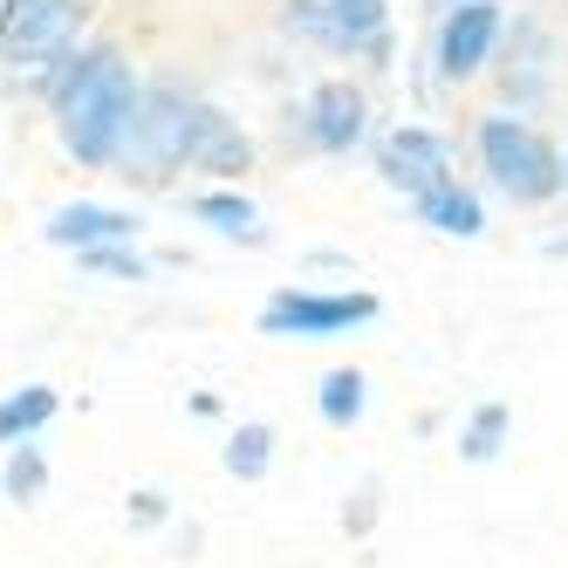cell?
Segmentation results:
<instances>
[{
    "label": "cell",
    "instance_id": "cell-21",
    "mask_svg": "<svg viewBox=\"0 0 568 568\" xmlns=\"http://www.w3.org/2000/svg\"><path fill=\"white\" fill-rule=\"evenodd\" d=\"M343 527H349V535H371V527H377V479L356 486V500L343 507Z\"/></svg>",
    "mask_w": 568,
    "mask_h": 568
},
{
    "label": "cell",
    "instance_id": "cell-10",
    "mask_svg": "<svg viewBox=\"0 0 568 568\" xmlns=\"http://www.w3.org/2000/svg\"><path fill=\"white\" fill-rule=\"evenodd\" d=\"M295 116H302L308 151H329V158L336 151H356L363 138H371V97L349 90V83H315Z\"/></svg>",
    "mask_w": 568,
    "mask_h": 568
},
{
    "label": "cell",
    "instance_id": "cell-18",
    "mask_svg": "<svg viewBox=\"0 0 568 568\" xmlns=\"http://www.w3.org/2000/svg\"><path fill=\"white\" fill-rule=\"evenodd\" d=\"M500 438H507V404H479V412L466 418V432H459V459L466 466L500 459Z\"/></svg>",
    "mask_w": 568,
    "mask_h": 568
},
{
    "label": "cell",
    "instance_id": "cell-23",
    "mask_svg": "<svg viewBox=\"0 0 568 568\" xmlns=\"http://www.w3.org/2000/svg\"><path fill=\"white\" fill-rule=\"evenodd\" d=\"M561 192H568V151H561Z\"/></svg>",
    "mask_w": 568,
    "mask_h": 568
},
{
    "label": "cell",
    "instance_id": "cell-16",
    "mask_svg": "<svg viewBox=\"0 0 568 568\" xmlns=\"http://www.w3.org/2000/svg\"><path fill=\"white\" fill-rule=\"evenodd\" d=\"M363 404H371V384H363V371H329V377H322V390H315L322 425H336V432H349V425L363 418Z\"/></svg>",
    "mask_w": 568,
    "mask_h": 568
},
{
    "label": "cell",
    "instance_id": "cell-8",
    "mask_svg": "<svg viewBox=\"0 0 568 568\" xmlns=\"http://www.w3.org/2000/svg\"><path fill=\"white\" fill-rule=\"evenodd\" d=\"M377 179L404 199H425L438 185H453V144L425 124H397L384 144H377Z\"/></svg>",
    "mask_w": 568,
    "mask_h": 568
},
{
    "label": "cell",
    "instance_id": "cell-4",
    "mask_svg": "<svg viewBox=\"0 0 568 568\" xmlns=\"http://www.w3.org/2000/svg\"><path fill=\"white\" fill-rule=\"evenodd\" d=\"M185 116L192 97L179 83H144L138 116L124 131V151H116V179H144V185H165L172 172H185Z\"/></svg>",
    "mask_w": 568,
    "mask_h": 568
},
{
    "label": "cell",
    "instance_id": "cell-7",
    "mask_svg": "<svg viewBox=\"0 0 568 568\" xmlns=\"http://www.w3.org/2000/svg\"><path fill=\"white\" fill-rule=\"evenodd\" d=\"M281 21H288L295 42H315L329 55H363L390 28V8L384 0H288Z\"/></svg>",
    "mask_w": 568,
    "mask_h": 568
},
{
    "label": "cell",
    "instance_id": "cell-19",
    "mask_svg": "<svg viewBox=\"0 0 568 568\" xmlns=\"http://www.w3.org/2000/svg\"><path fill=\"white\" fill-rule=\"evenodd\" d=\"M75 267H83V274H110V281H144V274H151L131 240H103V247H83V254H75Z\"/></svg>",
    "mask_w": 568,
    "mask_h": 568
},
{
    "label": "cell",
    "instance_id": "cell-20",
    "mask_svg": "<svg viewBox=\"0 0 568 568\" xmlns=\"http://www.w3.org/2000/svg\"><path fill=\"white\" fill-rule=\"evenodd\" d=\"M165 514H172V500L158 494V486H138V494L124 500V520H131V527H158Z\"/></svg>",
    "mask_w": 568,
    "mask_h": 568
},
{
    "label": "cell",
    "instance_id": "cell-15",
    "mask_svg": "<svg viewBox=\"0 0 568 568\" xmlns=\"http://www.w3.org/2000/svg\"><path fill=\"white\" fill-rule=\"evenodd\" d=\"M0 494H8L14 507H34V500L49 494V459H42V445H34V438L8 445V466H0Z\"/></svg>",
    "mask_w": 568,
    "mask_h": 568
},
{
    "label": "cell",
    "instance_id": "cell-6",
    "mask_svg": "<svg viewBox=\"0 0 568 568\" xmlns=\"http://www.w3.org/2000/svg\"><path fill=\"white\" fill-rule=\"evenodd\" d=\"M500 34H507V8H500V0H445L438 42H432L438 75H445V83H473V75L494 62Z\"/></svg>",
    "mask_w": 568,
    "mask_h": 568
},
{
    "label": "cell",
    "instance_id": "cell-2",
    "mask_svg": "<svg viewBox=\"0 0 568 568\" xmlns=\"http://www.w3.org/2000/svg\"><path fill=\"white\" fill-rule=\"evenodd\" d=\"M473 144H479L486 185H494L507 206H548V199H561V151L527 124V116H507V110L479 116Z\"/></svg>",
    "mask_w": 568,
    "mask_h": 568
},
{
    "label": "cell",
    "instance_id": "cell-9",
    "mask_svg": "<svg viewBox=\"0 0 568 568\" xmlns=\"http://www.w3.org/2000/svg\"><path fill=\"white\" fill-rule=\"evenodd\" d=\"M185 165L220 179V185H233L240 172H254V138L240 131V116H226L220 103H192V116H185Z\"/></svg>",
    "mask_w": 568,
    "mask_h": 568
},
{
    "label": "cell",
    "instance_id": "cell-17",
    "mask_svg": "<svg viewBox=\"0 0 568 568\" xmlns=\"http://www.w3.org/2000/svg\"><path fill=\"white\" fill-rule=\"evenodd\" d=\"M267 466H274V425H233V438H226V473L233 479H267Z\"/></svg>",
    "mask_w": 568,
    "mask_h": 568
},
{
    "label": "cell",
    "instance_id": "cell-5",
    "mask_svg": "<svg viewBox=\"0 0 568 568\" xmlns=\"http://www.w3.org/2000/svg\"><path fill=\"white\" fill-rule=\"evenodd\" d=\"M356 322H377V295H322V288H281L261 308V336H295V343H322V336H343Z\"/></svg>",
    "mask_w": 568,
    "mask_h": 568
},
{
    "label": "cell",
    "instance_id": "cell-11",
    "mask_svg": "<svg viewBox=\"0 0 568 568\" xmlns=\"http://www.w3.org/2000/svg\"><path fill=\"white\" fill-rule=\"evenodd\" d=\"M138 226H144V220L124 213V206H97V199H75V206L49 213L42 240H49V247L83 254V247H103V240H138Z\"/></svg>",
    "mask_w": 568,
    "mask_h": 568
},
{
    "label": "cell",
    "instance_id": "cell-12",
    "mask_svg": "<svg viewBox=\"0 0 568 568\" xmlns=\"http://www.w3.org/2000/svg\"><path fill=\"white\" fill-rule=\"evenodd\" d=\"M418 206V220L432 226V233H445V240H479L486 233V206H479V192L473 185H438V192H425V199H412Z\"/></svg>",
    "mask_w": 568,
    "mask_h": 568
},
{
    "label": "cell",
    "instance_id": "cell-14",
    "mask_svg": "<svg viewBox=\"0 0 568 568\" xmlns=\"http://www.w3.org/2000/svg\"><path fill=\"white\" fill-rule=\"evenodd\" d=\"M192 220L220 226L226 240H240V247H267V226L254 220V206H247L240 192H199V199H192Z\"/></svg>",
    "mask_w": 568,
    "mask_h": 568
},
{
    "label": "cell",
    "instance_id": "cell-3",
    "mask_svg": "<svg viewBox=\"0 0 568 568\" xmlns=\"http://www.w3.org/2000/svg\"><path fill=\"white\" fill-rule=\"evenodd\" d=\"M83 34V0H8L0 14V83L28 90Z\"/></svg>",
    "mask_w": 568,
    "mask_h": 568
},
{
    "label": "cell",
    "instance_id": "cell-13",
    "mask_svg": "<svg viewBox=\"0 0 568 568\" xmlns=\"http://www.w3.org/2000/svg\"><path fill=\"white\" fill-rule=\"evenodd\" d=\"M55 412H62V397H55L49 384H21V390H8V397H0V445L34 438Z\"/></svg>",
    "mask_w": 568,
    "mask_h": 568
},
{
    "label": "cell",
    "instance_id": "cell-1",
    "mask_svg": "<svg viewBox=\"0 0 568 568\" xmlns=\"http://www.w3.org/2000/svg\"><path fill=\"white\" fill-rule=\"evenodd\" d=\"M28 90H42L55 103V131H62V151L75 158L83 172H110L116 151H124V131L138 116V69L116 55L110 42L97 49H69L62 62H49Z\"/></svg>",
    "mask_w": 568,
    "mask_h": 568
},
{
    "label": "cell",
    "instance_id": "cell-22",
    "mask_svg": "<svg viewBox=\"0 0 568 568\" xmlns=\"http://www.w3.org/2000/svg\"><path fill=\"white\" fill-rule=\"evenodd\" d=\"M548 254H555V261H561V254H568V233H561V240H548Z\"/></svg>",
    "mask_w": 568,
    "mask_h": 568
}]
</instances>
